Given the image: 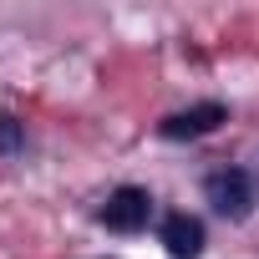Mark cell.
<instances>
[{"instance_id":"cell-5","label":"cell","mask_w":259,"mask_h":259,"mask_svg":"<svg viewBox=\"0 0 259 259\" xmlns=\"http://www.w3.org/2000/svg\"><path fill=\"white\" fill-rule=\"evenodd\" d=\"M26 153V122L0 112V158H21Z\"/></svg>"},{"instance_id":"cell-1","label":"cell","mask_w":259,"mask_h":259,"mask_svg":"<svg viewBox=\"0 0 259 259\" xmlns=\"http://www.w3.org/2000/svg\"><path fill=\"white\" fill-rule=\"evenodd\" d=\"M153 219V193L138 188V183H122L107 193V203L97 208V224H107L112 234H143Z\"/></svg>"},{"instance_id":"cell-2","label":"cell","mask_w":259,"mask_h":259,"mask_svg":"<svg viewBox=\"0 0 259 259\" xmlns=\"http://www.w3.org/2000/svg\"><path fill=\"white\" fill-rule=\"evenodd\" d=\"M203 198L224 219H249V208H254V178L244 168H213L203 178Z\"/></svg>"},{"instance_id":"cell-3","label":"cell","mask_w":259,"mask_h":259,"mask_svg":"<svg viewBox=\"0 0 259 259\" xmlns=\"http://www.w3.org/2000/svg\"><path fill=\"white\" fill-rule=\"evenodd\" d=\"M224 122H229V107H224V102H193V107L168 112V117L158 122V138H168V143H193V138L219 133Z\"/></svg>"},{"instance_id":"cell-4","label":"cell","mask_w":259,"mask_h":259,"mask_svg":"<svg viewBox=\"0 0 259 259\" xmlns=\"http://www.w3.org/2000/svg\"><path fill=\"white\" fill-rule=\"evenodd\" d=\"M158 239H163V249H168L173 259H198V254H203V219H193V213H168L163 229H158Z\"/></svg>"}]
</instances>
